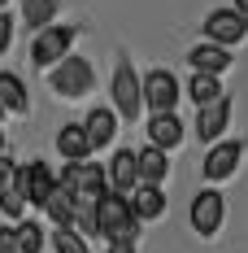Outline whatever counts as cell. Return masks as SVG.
Masks as SVG:
<instances>
[{"label": "cell", "instance_id": "cell-9", "mask_svg": "<svg viewBox=\"0 0 248 253\" xmlns=\"http://www.w3.org/2000/svg\"><path fill=\"white\" fill-rule=\"evenodd\" d=\"M205 35H209V44L231 48V44H240L248 35V18H240L235 9H213V13L205 18Z\"/></svg>", "mask_w": 248, "mask_h": 253}, {"label": "cell", "instance_id": "cell-21", "mask_svg": "<svg viewBox=\"0 0 248 253\" xmlns=\"http://www.w3.org/2000/svg\"><path fill=\"white\" fill-rule=\"evenodd\" d=\"M13 240H18V253H44V245H48L44 227H39V223H31V218L13 223Z\"/></svg>", "mask_w": 248, "mask_h": 253}, {"label": "cell", "instance_id": "cell-10", "mask_svg": "<svg viewBox=\"0 0 248 253\" xmlns=\"http://www.w3.org/2000/svg\"><path fill=\"white\" fill-rule=\"evenodd\" d=\"M105 179H109V192H118V197H131V192L140 188L135 153H131V149H118L113 157H109V166H105Z\"/></svg>", "mask_w": 248, "mask_h": 253}, {"label": "cell", "instance_id": "cell-12", "mask_svg": "<svg viewBox=\"0 0 248 253\" xmlns=\"http://www.w3.org/2000/svg\"><path fill=\"white\" fill-rule=\"evenodd\" d=\"M226 126H231V96H222V101H213V105H205V109L196 114V140H205V144H218Z\"/></svg>", "mask_w": 248, "mask_h": 253}, {"label": "cell", "instance_id": "cell-26", "mask_svg": "<svg viewBox=\"0 0 248 253\" xmlns=\"http://www.w3.org/2000/svg\"><path fill=\"white\" fill-rule=\"evenodd\" d=\"M13 175H18V166H13V157H9V153H0V192H4V188L13 183Z\"/></svg>", "mask_w": 248, "mask_h": 253}, {"label": "cell", "instance_id": "cell-13", "mask_svg": "<svg viewBox=\"0 0 248 253\" xmlns=\"http://www.w3.org/2000/svg\"><path fill=\"white\" fill-rule=\"evenodd\" d=\"M135 170H140V188H161L166 175H170V157L161 149H152V144H144L135 153Z\"/></svg>", "mask_w": 248, "mask_h": 253}, {"label": "cell", "instance_id": "cell-29", "mask_svg": "<svg viewBox=\"0 0 248 253\" xmlns=\"http://www.w3.org/2000/svg\"><path fill=\"white\" fill-rule=\"evenodd\" d=\"M235 13H240V18H248V0H235Z\"/></svg>", "mask_w": 248, "mask_h": 253}, {"label": "cell", "instance_id": "cell-15", "mask_svg": "<svg viewBox=\"0 0 248 253\" xmlns=\"http://www.w3.org/2000/svg\"><path fill=\"white\" fill-rule=\"evenodd\" d=\"M187 61H192L196 75H213V79H222L231 70V52L218 48V44H196V48L187 52Z\"/></svg>", "mask_w": 248, "mask_h": 253}, {"label": "cell", "instance_id": "cell-3", "mask_svg": "<svg viewBox=\"0 0 248 253\" xmlns=\"http://www.w3.org/2000/svg\"><path fill=\"white\" fill-rule=\"evenodd\" d=\"M109 96H113V109L122 123H135L140 109H144V96H140V75L131 66V57H118L113 66V83H109Z\"/></svg>", "mask_w": 248, "mask_h": 253}, {"label": "cell", "instance_id": "cell-8", "mask_svg": "<svg viewBox=\"0 0 248 253\" xmlns=\"http://www.w3.org/2000/svg\"><path fill=\"white\" fill-rule=\"evenodd\" d=\"M240 157H244V144L240 140H218L213 149L205 153V166H200V175L209 179V183H222L240 170Z\"/></svg>", "mask_w": 248, "mask_h": 253}, {"label": "cell", "instance_id": "cell-6", "mask_svg": "<svg viewBox=\"0 0 248 253\" xmlns=\"http://www.w3.org/2000/svg\"><path fill=\"white\" fill-rule=\"evenodd\" d=\"M78 40V26H44L31 44V61L48 75V66H57L61 57H70V44Z\"/></svg>", "mask_w": 248, "mask_h": 253}, {"label": "cell", "instance_id": "cell-16", "mask_svg": "<svg viewBox=\"0 0 248 253\" xmlns=\"http://www.w3.org/2000/svg\"><path fill=\"white\" fill-rule=\"evenodd\" d=\"M126 201H131V214H135L140 223H157V218H166V192H161V188H135Z\"/></svg>", "mask_w": 248, "mask_h": 253}, {"label": "cell", "instance_id": "cell-17", "mask_svg": "<svg viewBox=\"0 0 248 253\" xmlns=\"http://www.w3.org/2000/svg\"><path fill=\"white\" fill-rule=\"evenodd\" d=\"M57 153H61L66 162H92V144H87V135H83V123H66L57 131Z\"/></svg>", "mask_w": 248, "mask_h": 253}, {"label": "cell", "instance_id": "cell-23", "mask_svg": "<svg viewBox=\"0 0 248 253\" xmlns=\"http://www.w3.org/2000/svg\"><path fill=\"white\" fill-rule=\"evenodd\" d=\"M52 249H57V253H92V249H87V240H83L74 227H57V231H52Z\"/></svg>", "mask_w": 248, "mask_h": 253}, {"label": "cell", "instance_id": "cell-4", "mask_svg": "<svg viewBox=\"0 0 248 253\" xmlns=\"http://www.w3.org/2000/svg\"><path fill=\"white\" fill-rule=\"evenodd\" d=\"M140 96H144V109H148V118H152V114H174L183 87H178V79L170 70H148V75L140 79Z\"/></svg>", "mask_w": 248, "mask_h": 253}, {"label": "cell", "instance_id": "cell-1", "mask_svg": "<svg viewBox=\"0 0 248 253\" xmlns=\"http://www.w3.org/2000/svg\"><path fill=\"white\" fill-rule=\"evenodd\" d=\"M96 236H105L109 245H113V240H131V245H135L140 218L131 214V201H126V197L105 192V197L96 201Z\"/></svg>", "mask_w": 248, "mask_h": 253}, {"label": "cell", "instance_id": "cell-19", "mask_svg": "<svg viewBox=\"0 0 248 253\" xmlns=\"http://www.w3.org/2000/svg\"><path fill=\"white\" fill-rule=\"evenodd\" d=\"M74 210H78V201L66 188H52V197L44 201V214H48L57 227H74Z\"/></svg>", "mask_w": 248, "mask_h": 253}, {"label": "cell", "instance_id": "cell-28", "mask_svg": "<svg viewBox=\"0 0 248 253\" xmlns=\"http://www.w3.org/2000/svg\"><path fill=\"white\" fill-rule=\"evenodd\" d=\"M109 253H135V245H131V240H113V245H109Z\"/></svg>", "mask_w": 248, "mask_h": 253}, {"label": "cell", "instance_id": "cell-25", "mask_svg": "<svg viewBox=\"0 0 248 253\" xmlns=\"http://www.w3.org/2000/svg\"><path fill=\"white\" fill-rule=\"evenodd\" d=\"M13 48V18L0 9V52H9Z\"/></svg>", "mask_w": 248, "mask_h": 253}, {"label": "cell", "instance_id": "cell-5", "mask_svg": "<svg viewBox=\"0 0 248 253\" xmlns=\"http://www.w3.org/2000/svg\"><path fill=\"white\" fill-rule=\"evenodd\" d=\"M187 223H192V231L196 236H218L226 223V201H222V192H213V188H205V192H196L192 197V205H187Z\"/></svg>", "mask_w": 248, "mask_h": 253}, {"label": "cell", "instance_id": "cell-11", "mask_svg": "<svg viewBox=\"0 0 248 253\" xmlns=\"http://www.w3.org/2000/svg\"><path fill=\"white\" fill-rule=\"evenodd\" d=\"M183 140H187V126H183L178 114H152L148 118V144L152 149L170 153V149H178Z\"/></svg>", "mask_w": 248, "mask_h": 253}, {"label": "cell", "instance_id": "cell-32", "mask_svg": "<svg viewBox=\"0 0 248 253\" xmlns=\"http://www.w3.org/2000/svg\"><path fill=\"white\" fill-rule=\"evenodd\" d=\"M0 118H4V105H0Z\"/></svg>", "mask_w": 248, "mask_h": 253}, {"label": "cell", "instance_id": "cell-14", "mask_svg": "<svg viewBox=\"0 0 248 253\" xmlns=\"http://www.w3.org/2000/svg\"><path fill=\"white\" fill-rule=\"evenodd\" d=\"M83 135H87L92 153H96V149H109L113 135H118V114H113V109H92V114L83 118Z\"/></svg>", "mask_w": 248, "mask_h": 253}, {"label": "cell", "instance_id": "cell-18", "mask_svg": "<svg viewBox=\"0 0 248 253\" xmlns=\"http://www.w3.org/2000/svg\"><path fill=\"white\" fill-rule=\"evenodd\" d=\"M0 105L4 114H31V96H26V83L9 70H0Z\"/></svg>", "mask_w": 248, "mask_h": 253}, {"label": "cell", "instance_id": "cell-7", "mask_svg": "<svg viewBox=\"0 0 248 253\" xmlns=\"http://www.w3.org/2000/svg\"><path fill=\"white\" fill-rule=\"evenodd\" d=\"M13 188L26 197V205L44 210V201H48L52 188H57V175L48 170V162H26V166H18V175H13Z\"/></svg>", "mask_w": 248, "mask_h": 253}, {"label": "cell", "instance_id": "cell-22", "mask_svg": "<svg viewBox=\"0 0 248 253\" xmlns=\"http://www.w3.org/2000/svg\"><path fill=\"white\" fill-rule=\"evenodd\" d=\"M52 18H57V0H26L22 4V22L31 26V31L52 26Z\"/></svg>", "mask_w": 248, "mask_h": 253}, {"label": "cell", "instance_id": "cell-20", "mask_svg": "<svg viewBox=\"0 0 248 253\" xmlns=\"http://www.w3.org/2000/svg\"><path fill=\"white\" fill-rule=\"evenodd\" d=\"M187 96L196 101V109L222 101V79H213V75H192V79H187Z\"/></svg>", "mask_w": 248, "mask_h": 253}, {"label": "cell", "instance_id": "cell-30", "mask_svg": "<svg viewBox=\"0 0 248 253\" xmlns=\"http://www.w3.org/2000/svg\"><path fill=\"white\" fill-rule=\"evenodd\" d=\"M0 153H4V131H0Z\"/></svg>", "mask_w": 248, "mask_h": 253}, {"label": "cell", "instance_id": "cell-2", "mask_svg": "<svg viewBox=\"0 0 248 253\" xmlns=\"http://www.w3.org/2000/svg\"><path fill=\"white\" fill-rule=\"evenodd\" d=\"M48 87L61 101H78V96H87L96 87V70H92L87 57H61L52 66V75H48Z\"/></svg>", "mask_w": 248, "mask_h": 253}, {"label": "cell", "instance_id": "cell-24", "mask_svg": "<svg viewBox=\"0 0 248 253\" xmlns=\"http://www.w3.org/2000/svg\"><path fill=\"white\" fill-rule=\"evenodd\" d=\"M0 210H4V218H9V223H22V214H26V197L13 188V183L0 192Z\"/></svg>", "mask_w": 248, "mask_h": 253}, {"label": "cell", "instance_id": "cell-27", "mask_svg": "<svg viewBox=\"0 0 248 253\" xmlns=\"http://www.w3.org/2000/svg\"><path fill=\"white\" fill-rule=\"evenodd\" d=\"M0 253H18V240H13V223L0 227Z\"/></svg>", "mask_w": 248, "mask_h": 253}, {"label": "cell", "instance_id": "cell-31", "mask_svg": "<svg viewBox=\"0 0 248 253\" xmlns=\"http://www.w3.org/2000/svg\"><path fill=\"white\" fill-rule=\"evenodd\" d=\"M4 4H9V0H0V9H4Z\"/></svg>", "mask_w": 248, "mask_h": 253}]
</instances>
